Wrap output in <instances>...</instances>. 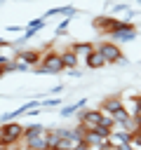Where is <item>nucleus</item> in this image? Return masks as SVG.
<instances>
[{
  "mask_svg": "<svg viewBox=\"0 0 141 150\" xmlns=\"http://www.w3.org/2000/svg\"><path fill=\"white\" fill-rule=\"evenodd\" d=\"M120 108H125V98L122 96H108V98H103L101 101V110L103 112H118Z\"/></svg>",
  "mask_w": 141,
  "mask_h": 150,
  "instance_id": "obj_9",
  "label": "nucleus"
},
{
  "mask_svg": "<svg viewBox=\"0 0 141 150\" xmlns=\"http://www.w3.org/2000/svg\"><path fill=\"white\" fill-rule=\"evenodd\" d=\"M78 124H82L87 131H94V129H99V127L103 124V112H101V108H96V110L82 108V110L78 112Z\"/></svg>",
  "mask_w": 141,
  "mask_h": 150,
  "instance_id": "obj_3",
  "label": "nucleus"
},
{
  "mask_svg": "<svg viewBox=\"0 0 141 150\" xmlns=\"http://www.w3.org/2000/svg\"><path fill=\"white\" fill-rule=\"evenodd\" d=\"M2 73H5V68H2V66H0V77H2Z\"/></svg>",
  "mask_w": 141,
  "mask_h": 150,
  "instance_id": "obj_19",
  "label": "nucleus"
},
{
  "mask_svg": "<svg viewBox=\"0 0 141 150\" xmlns=\"http://www.w3.org/2000/svg\"><path fill=\"white\" fill-rule=\"evenodd\" d=\"M0 138H2V124H0Z\"/></svg>",
  "mask_w": 141,
  "mask_h": 150,
  "instance_id": "obj_20",
  "label": "nucleus"
},
{
  "mask_svg": "<svg viewBox=\"0 0 141 150\" xmlns=\"http://www.w3.org/2000/svg\"><path fill=\"white\" fill-rule=\"evenodd\" d=\"M59 103H61L59 98H49V101H45V105H47V108H54V105H59Z\"/></svg>",
  "mask_w": 141,
  "mask_h": 150,
  "instance_id": "obj_17",
  "label": "nucleus"
},
{
  "mask_svg": "<svg viewBox=\"0 0 141 150\" xmlns=\"http://www.w3.org/2000/svg\"><path fill=\"white\" fill-rule=\"evenodd\" d=\"M19 143H24V127H21L19 122H5V124H2V138H0V145L19 148Z\"/></svg>",
  "mask_w": 141,
  "mask_h": 150,
  "instance_id": "obj_2",
  "label": "nucleus"
},
{
  "mask_svg": "<svg viewBox=\"0 0 141 150\" xmlns=\"http://www.w3.org/2000/svg\"><path fill=\"white\" fill-rule=\"evenodd\" d=\"M120 21L122 19H115V16H99V19H94V28L99 33H103V35H110L120 26Z\"/></svg>",
  "mask_w": 141,
  "mask_h": 150,
  "instance_id": "obj_6",
  "label": "nucleus"
},
{
  "mask_svg": "<svg viewBox=\"0 0 141 150\" xmlns=\"http://www.w3.org/2000/svg\"><path fill=\"white\" fill-rule=\"evenodd\" d=\"M96 49L103 54V59H106L108 63H127V59L122 56V49H120L113 40H106V42L101 40V42L96 45Z\"/></svg>",
  "mask_w": 141,
  "mask_h": 150,
  "instance_id": "obj_4",
  "label": "nucleus"
},
{
  "mask_svg": "<svg viewBox=\"0 0 141 150\" xmlns=\"http://www.w3.org/2000/svg\"><path fill=\"white\" fill-rule=\"evenodd\" d=\"M132 145H134V148H141V127L132 134Z\"/></svg>",
  "mask_w": 141,
  "mask_h": 150,
  "instance_id": "obj_16",
  "label": "nucleus"
},
{
  "mask_svg": "<svg viewBox=\"0 0 141 150\" xmlns=\"http://www.w3.org/2000/svg\"><path fill=\"white\" fill-rule=\"evenodd\" d=\"M47 129L42 127V124H26L24 127V138H31V136H40V134H45Z\"/></svg>",
  "mask_w": 141,
  "mask_h": 150,
  "instance_id": "obj_15",
  "label": "nucleus"
},
{
  "mask_svg": "<svg viewBox=\"0 0 141 150\" xmlns=\"http://www.w3.org/2000/svg\"><path fill=\"white\" fill-rule=\"evenodd\" d=\"M85 63H87V68H92V70H99V68L108 66V61L103 59V54H101L99 49H96V52H92V54L87 56V61H85Z\"/></svg>",
  "mask_w": 141,
  "mask_h": 150,
  "instance_id": "obj_11",
  "label": "nucleus"
},
{
  "mask_svg": "<svg viewBox=\"0 0 141 150\" xmlns=\"http://www.w3.org/2000/svg\"><path fill=\"white\" fill-rule=\"evenodd\" d=\"M82 108H85V98H80V101L70 103V105H63V108H61V117H70L73 112H78V110H82Z\"/></svg>",
  "mask_w": 141,
  "mask_h": 150,
  "instance_id": "obj_14",
  "label": "nucleus"
},
{
  "mask_svg": "<svg viewBox=\"0 0 141 150\" xmlns=\"http://www.w3.org/2000/svg\"><path fill=\"white\" fill-rule=\"evenodd\" d=\"M24 150H49V143H47V131H45V134H40V136L24 138Z\"/></svg>",
  "mask_w": 141,
  "mask_h": 150,
  "instance_id": "obj_7",
  "label": "nucleus"
},
{
  "mask_svg": "<svg viewBox=\"0 0 141 150\" xmlns=\"http://www.w3.org/2000/svg\"><path fill=\"white\" fill-rule=\"evenodd\" d=\"M115 45H120V42H132L134 38H136V26L132 23V21H120V26L108 35Z\"/></svg>",
  "mask_w": 141,
  "mask_h": 150,
  "instance_id": "obj_5",
  "label": "nucleus"
},
{
  "mask_svg": "<svg viewBox=\"0 0 141 150\" xmlns=\"http://www.w3.org/2000/svg\"><path fill=\"white\" fill-rule=\"evenodd\" d=\"M0 150H9V148H7V145H0Z\"/></svg>",
  "mask_w": 141,
  "mask_h": 150,
  "instance_id": "obj_18",
  "label": "nucleus"
},
{
  "mask_svg": "<svg viewBox=\"0 0 141 150\" xmlns=\"http://www.w3.org/2000/svg\"><path fill=\"white\" fill-rule=\"evenodd\" d=\"M16 59H19V61H24L26 66L35 68V66H38V63L42 61V52H40V49H21Z\"/></svg>",
  "mask_w": 141,
  "mask_h": 150,
  "instance_id": "obj_8",
  "label": "nucleus"
},
{
  "mask_svg": "<svg viewBox=\"0 0 141 150\" xmlns=\"http://www.w3.org/2000/svg\"><path fill=\"white\" fill-rule=\"evenodd\" d=\"M40 73H47V75H56L61 70H66V63H63V56L61 52H45L42 54V61L35 66Z\"/></svg>",
  "mask_w": 141,
  "mask_h": 150,
  "instance_id": "obj_1",
  "label": "nucleus"
},
{
  "mask_svg": "<svg viewBox=\"0 0 141 150\" xmlns=\"http://www.w3.org/2000/svg\"><path fill=\"white\" fill-rule=\"evenodd\" d=\"M61 56H63V63H66V68H68V70L78 68L80 59H78V54H75L73 49H63V52H61Z\"/></svg>",
  "mask_w": 141,
  "mask_h": 150,
  "instance_id": "obj_12",
  "label": "nucleus"
},
{
  "mask_svg": "<svg viewBox=\"0 0 141 150\" xmlns=\"http://www.w3.org/2000/svg\"><path fill=\"white\" fill-rule=\"evenodd\" d=\"M70 49L78 54V59H85V61H87V56H89L92 52H96V45H92V42H73Z\"/></svg>",
  "mask_w": 141,
  "mask_h": 150,
  "instance_id": "obj_10",
  "label": "nucleus"
},
{
  "mask_svg": "<svg viewBox=\"0 0 141 150\" xmlns=\"http://www.w3.org/2000/svg\"><path fill=\"white\" fill-rule=\"evenodd\" d=\"M45 23H47V19H45V16H42V19H35V21H33V23H31V26L26 28L24 38H26V40H31V38H33V35H35V33H38V30H40V28L45 26Z\"/></svg>",
  "mask_w": 141,
  "mask_h": 150,
  "instance_id": "obj_13",
  "label": "nucleus"
}]
</instances>
